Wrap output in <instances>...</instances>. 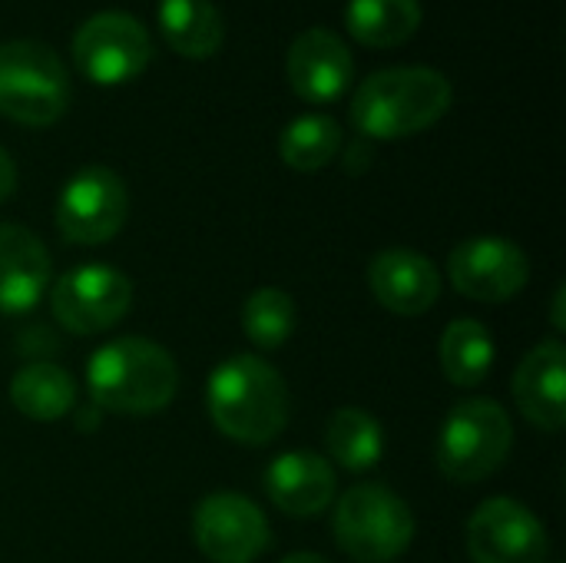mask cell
Returning a JSON list of instances; mask_svg holds the SVG:
<instances>
[{"instance_id": "6da1fadb", "label": "cell", "mask_w": 566, "mask_h": 563, "mask_svg": "<svg viewBox=\"0 0 566 563\" xmlns=\"http://www.w3.org/2000/svg\"><path fill=\"white\" fill-rule=\"evenodd\" d=\"M451 80L424 63L385 66L355 86L348 116L368 139H405L431 129L451 110Z\"/></svg>"}, {"instance_id": "7a4b0ae2", "label": "cell", "mask_w": 566, "mask_h": 563, "mask_svg": "<svg viewBox=\"0 0 566 563\" xmlns=\"http://www.w3.org/2000/svg\"><path fill=\"white\" fill-rule=\"evenodd\" d=\"M86 388L96 408L116 415H156L179 388L172 355L139 335L99 345L86 362Z\"/></svg>"}, {"instance_id": "3957f363", "label": "cell", "mask_w": 566, "mask_h": 563, "mask_svg": "<svg viewBox=\"0 0 566 563\" xmlns=\"http://www.w3.org/2000/svg\"><path fill=\"white\" fill-rule=\"evenodd\" d=\"M206 402L212 425L239 445H269L289 421V388L259 355H235L216 365Z\"/></svg>"}, {"instance_id": "277c9868", "label": "cell", "mask_w": 566, "mask_h": 563, "mask_svg": "<svg viewBox=\"0 0 566 563\" xmlns=\"http://www.w3.org/2000/svg\"><path fill=\"white\" fill-rule=\"evenodd\" d=\"M70 106V76L53 46L40 40L0 43V113L23 126H50Z\"/></svg>"}, {"instance_id": "5b68a950", "label": "cell", "mask_w": 566, "mask_h": 563, "mask_svg": "<svg viewBox=\"0 0 566 563\" xmlns=\"http://www.w3.org/2000/svg\"><path fill=\"white\" fill-rule=\"evenodd\" d=\"M514 445L507 411L491 398H468L451 408L438 431L434 461L438 471L458 484H478L494 475Z\"/></svg>"}, {"instance_id": "8992f818", "label": "cell", "mask_w": 566, "mask_h": 563, "mask_svg": "<svg viewBox=\"0 0 566 563\" xmlns=\"http://www.w3.org/2000/svg\"><path fill=\"white\" fill-rule=\"evenodd\" d=\"M335 541L352 561L391 563L415 541V514L391 488L355 484L335 508Z\"/></svg>"}, {"instance_id": "52a82bcc", "label": "cell", "mask_w": 566, "mask_h": 563, "mask_svg": "<svg viewBox=\"0 0 566 563\" xmlns=\"http://www.w3.org/2000/svg\"><path fill=\"white\" fill-rule=\"evenodd\" d=\"M153 60L149 30L126 10H99L80 23L73 33V63L76 70L99 83L116 86L136 80Z\"/></svg>"}, {"instance_id": "ba28073f", "label": "cell", "mask_w": 566, "mask_h": 563, "mask_svg": "<svg viewBox=\"0 0 566 563\" xmlns=\"http://www.w3.org/2000/svg\"><path fill=\"white\" fill-rule=\"evenodd\" d=\"M129 216L126 183L109 166L76 169L56 196V229L73 246L109 242Z\"/></svg>"}, {"instance_id": "9c48e42d", "label": "cell", "mask_w": 566, "mask_h": 563, "mask_svg": "<svg viewBox=\"0 0 566 563\" xmlns=\"http://www.w3.org/2000/svg\"><path fill=\"white\" fill-rule=\"evenodd\" d=\"M133 305V282L103 262L63 272L50 292L53 319L73 335H99L123 322Z\"/></svg>"}, {"instance_id": "30bf717a", "label": "cell", "mask_w": 566, "mask_h": 563, "mask_svg": "<svg viewBox=\"0 0 566 563\" xmlns=\"http://www.w3.org/2000/svg\"><path fill=\"white\" fill-rule=\"evenodd\" d=\"M192 541L212 563H255L269 551V521L242 494H209L192 514Z\"/></svg>"}, {"instance_id": "8fae6325", "label": "cell", "mask_w": 566, "mask_h": 563, "mask_svg": "<svg viewBox=\"0 0 566 563\" xmlns=\"http://www.w3.org/2000/svg\"><path fill=\"white\" fill-rule=\"evenodd\" d=\"M468 551L474 563H547L551 541L527 504L491 498L468 521Z\"/></svg>"}, {"instance_id": "7c38bea8", "label": "cell", "mask_w": 566, "mask_h": 563, "mask_svg": "<svg viewBox=\"0 0 566 563\" xmlns=\"http://www.w3.org/2000/svg\"><path fill=\"white\" fill-rule=\"evenodd\" d=\"M448 275L461 295L501 305L524 292L531 279V262L524 249L504 236H474L451 252Z\"/></svg>"}, {"instance_id": "4fadbf2b", "label": "cell", "mask_w": 566, "mask_h": 563, "mask_svg": "<svg viewBox=\"0 0 566 563\" xmlns=\"http://www.w3.org/2000/svg\"><path fill=\"white\" fill-rule=\"evenodd\" d=\"M285 73H289L292 90L302 100L332 103L348 93L352 76H355V56L335 30L312 27L292 40Z\"/></svg>"}, {"instance_id": "5bb4252c", "label": "cell", "mask_w": 566, "mask_h": 563, "mask_svg": "<svg viewBox=\"0 0 566 563\" xmlns=\"http://www.w3.org/2000/svg\"><path fill=\"white\" fill-rule=\"evenodd\" d=\"M514 402L521 415L544 428V431H560L566 425V352L557 338H547L534 345L514 382H511Z\"/></svg>"}, {"instance_id": "9a60e30c", "label": "cell", "mask_w": 566, "mask_h": 563, "mask_svg": "<svg viewBox=\"0 0 566 563\" xmlns=\"http://www.w3.org/2000/svg\"><path fill=\"white\" fill-rule=\"evenodd\" d=\"M375 299L395 315H424L441 295V275L431 259L411 249H385L368 265Z\"/></svg>"}, {"instance_id": "2e32d148", "label": "cell", "mask_w": 566, "mask_h": 563, "mask_svg": "<svg viewBox=\"0 0 566 563\" xmlns=\"http://www.w3.org/2000/svg\"><path fill=\"white\" fill-rule=\"evenodd\" d=\"M50 252L23 226L0 222V312H30L50 285Z\"/></svg>"}, {"instance_id": "e0dca14e", "label": "cell", "mask_w": 566, "mask_h": 563, "mask_svg": "<svg viewBox=\"0 0 566 563\" xmlns=\"http://www.w3.org/2000/svg\"><path fill=\"white\" fill-rule=\"evenodd\" d=\"M265 494L289 518H315L335 498V471L315 451H285L265 468Z\"/></svg>"}, {"instance_id": "ac0fdd59", "label": "cell", "mask_w": 566, "mask_h": 563, "mask_svg": "<svg viewBox=\"0 0 566 563\" xmlns=\"http://www.w3.org/2000/svg\"><path fill=\"white\" fill-rule=\"evenodd\" d=\"M159 30L189 60L212 56L226 40V20L212 0H159Z\"/></svg>"}, {"instance_id": "d6986e66", "label": "cell", "mask_w": 566, "mask_h": 563, "mask_svg": "<svg viewBox=\"0 0 566 563\" xmlns=\"http://www.w3.org/2000/svg\"><path fill=\"white\" fill-rule=\"evenodd\" d=\"M421 0H348L345 27L365 46H401L421 27Z\"/></svg>"}, {"instance_id": "ffe728a7", "label": "cell", "mask_w": 566, "mask_h": 563, "mask_svg": "<svg viewBox=\"0 0 566 563\" xmlns=\"http://www.w3.org/2000/svg\"><path fill=\"white\" fill-rule=\"evenodd\" d=\"M10 402L30 421H56L76 405V385L66 368L50 362L23 365L10 378Z\"/></svg>"}, {"instance_id": "44dd1931", "label": "cell", "mask_w": 566, "mask_h": 563, "mask_svg": "<svg viewBox=\"0 0 566 563\" xmlns=\"http://www.w3.org/2000/svg\"><path fill=\"white\" fill-rule=\"evenodd\" d=\"M494 368V335L478 319H454L441 335V372L458 388H478Z\"/></svg>"}, {"instance_id": "7402d4cb", "label": "cell", "mask_w": 566, "mask_h": 563, "mask_svg": "<svg viewBox=\"0 0 566 563\" xmlns=\"http://www.w3.org/2000/svg\"><path fill=\"white\" fill-rule=\"evenodd\" d=\"M325 448L345 471H368L385 455L381 421L361 408H338L325 428Z\"/></svg>"}, {"instance_id": "603a6c76", "label": "cell", "mask_w": 566, "mask_h": 563, "mask_svg": "<svg viewBox=\"0 0 566 563\" xmlns=\"http://www.w3.org/2000/svg\"><path fill=\"white\" fill-rule=\"evenodd\" d=\"M338 149H342V126L322 113L295 116L279 136V156L295 173L325 169L338 156Z\"/></svg>"}, {"instance_id": "cb8c5ba5", "label": "cell", "mask_w": 566, "mask_h": 563, "mask_svg": "<svg viewBox=\"0 0 566 563\" xmlns=\"http://www.w3.org/2000/svg\"><path fill=\"white\" fill-rule=\"evenodd\" d=\"M242 332L262 352H275L295 332V302L289 292L265 285L255 289L242 305Z\"/></svg>"}, {"instance_id": "d4e9b609", "label": "cell", "mask_w": 566, "mask_h": 563, "mask_svg": "<svg viewBox=\"0 0 566 563\" xmlns=\"http://www.w3.org/2000/svg\"><path fill=\"white\" fill-rule=\"evenodd\" d=\"M17 189V166L10 159V153L0 146V202H7Z\"/></svg>"}, {"instance_id": "484cf974", "label": "cell", "mask_w": 566, "mask_h": 563, "mask_svg": "<svg viewBox=\"0 0 566 563\" xmlns=\"http://www.w3.org/2000/svg\"><path fill=\"white\" fill-rule=\"evenodd\" d=\"M554 329L557 332H564L566 329V319H564V285L554 292Z\"/></svg>"}, {"instance_id": "4316f807", "label": "cell", "mask_w": 566, "mask_h": 563, "mask_svg": "<svg viewBox=\"0 0 566 563\" xmlns=\"http://www.w3.org/2000/svg\"><path fill=\"white\" fill-rule=\"evenodd\" d=\"M282 563H328L325 557H318V554H308V551H302V554H289Z\"/></svg>"}]
</instances>
